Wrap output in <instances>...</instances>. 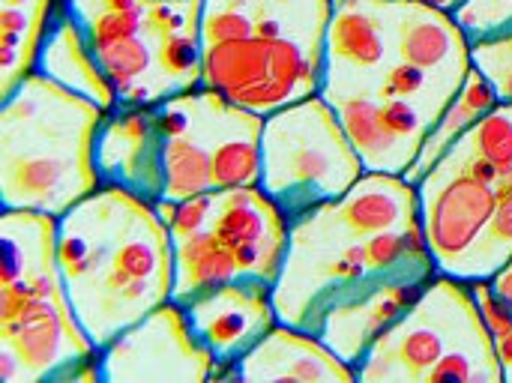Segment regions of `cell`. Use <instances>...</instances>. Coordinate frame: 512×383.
<instances>
[{
    "instance_id": "cell-10",
    "label": "cell",
    "mask_w": 512,
    "mask_h": 383,
    "mask_svg": "<svg viewBox=\"0 0 512 383\" xmlns=\"http://www.w3.org/2000/svg\"><path fill=\"white\" fill-rule=\"evenodd\" d=\"M171 234L207 228L234 258L240 279L276 285L285 255L291 219L261 186H240L198 195L189 201H156Z\"/></svg>"
},
{
    "instance_id": "cell-1",
    "label": "cell",
    "mask_w": 512,
    "mask_h": 383,
    "mask_svg": "<svg viewBox=\"0 0 512 383\" xmlns=\"http://www.w3.org/2000/svg\"><path fill=\"white\" fill-rule=\"evenodd\" d=\"M435 276L417 186L366 171L342 198L291 219L273 306L279 324L318 336L330 312L390 288H423Z\"/></svg>"
},
{
    "instance_id": "cell-14",
    "label": "cell",
    "mask_w": 512,
    "mask_h": 383,
    "mask_svg": "<svg viewBox=\"0 0 512 383\" xmlns=\"http://www.w3.org/2000/svg\"><path fill=\"white\" fill-rule=\"evenodd\" d=\"M186 315L201 345L222 366L225 378H234V366L279 324L273 288L252 279L228 282L192 300Z\"/></svg>"
},
{
    "instance_id": "cell-6",
    "label": "cell",
    "mask_w": 512,
    "mask_h": 383,
    "mask_svg": "<svg viewBox=\"0 0 512 383\" xmlns=\"http://www.w3.org/2000/svg\"><path fill=\"white\" fill-rule=\"evenodd\" d=\"M357 383H504V369L468 282L438 273L372 345Z\"/></svg>"
},
{
    "instance_id": "cell-17",
    "label": "cell",
    "mask_w": 512,
    "mask_h": 383,
    "mask_svg": "<svg viewBox=\"0 0 512 383\" xmlns=\"http://www.w3.org/2000/svg\"><path fill=\"white\" fill-rule=\"evenodd\" d=\"M423 288L402 285V288H390L366 300H357L345 309H336L324 318L318 336L324 339L330 351H336L348 366L357 369L372 351V345L411 309V303L423 294Z\"/></svg>"
},
{
    "instance_id": "cell-3",
    "label": "cell",
    "mask_w": 512,
    "mask_h": 383,
    "mask_svg": "<svg viewBox=\"0 0 512 383\" xmlns=\"http://www.w3.org/2000/svg\"><path fill=\"white\" fill-rule=\"evenodd\" d=\"M333 0H204V78L234 105L270 117L321 93Z\"/></svg>"
},
{
    "instance_id": "cell-18",
    "label": "cell",
    "mask_w": 512,
    "mask_h": 383,
    "mask_svg": "<svg viewBox=\"0 0 512 383\" xmlns=\"http://www.w3.org/2000/svg\"><path fill=\"white\" fill-rule=\"evenodd\" d=\"M60 0H0V102L36 72Z\"/></svg>"
},
{
    "instance_id": "cell-21",
    "label": "cell",
    "mask_w": 512,
    "mask_h": 383,
    "mask_svg": "<svg viewBox=\"0 0 512 383\" xmlns=\"http://www.w3.org/2000/svg\"><path fill=\"white\" fill-rule=\"evenodd\" d=\"M471 291L492 333V342L504 369V383H512V306L492 288V282H471Z\"/></svg>"
},
{
    "instance_id": "cell-22",
    "label": "cell",
    "mask_w": 512,
    "mask_h": 383,
    "mask_svg": "<svg viewBox=\"0 0 512 383\" xmlns=\"http://www.w3.org/2000/svg\"><path fill=\"white\" fill-rule=\"evenodd\" d=\"M471 63L489 78L498 99L512 105V36L471 42Z\"/></svg>"
},
{
    "instance_id": "cell-8",
    "label": "cell",
    "mask_w": 512,
    "mask_h": 383,
    "mask_svg": "<svg viewBox=\"0 0 512 383\" xmlns=\"http://www.w3.org/2000/svg\"><path fill=\"white\" fill-rule=\"evenodd\" d=\"M363 174L360 153L321 93L264 117L261 189L288 219L342 198Z\"/></svg>"
},
{
    "instance_id": "cell-15",
    "label": "cell",
    "mask_w": 512,
    "mask_h": 383,
    "mask_svg": "<svg viewBox=\"0 0 512 383\" xmlns=\"http://www.w3.org/2000/svg\"><path fill=\"white\" fill-rule=\"evenodd\" d=\"M234 381L249 383H357L348 366L321 336L276 324L237 366Z\"/></svg>"
},
{
    "instance_id": "cell-4",
    "label": "cell",
    "mask_w": 512,
    "mask_h": 383,
    "mask_svg": "<svg viewBox=\"0 0 512 383\" xmlns=\"http://www.w3.org/2000/svg\"><path fill=\"white\" fill-rule=\"evenodd\" d=\"M105 108L30 72L0 102V204L63 216L102 186L96 135Z\"/></svg>"
},
{
    "instance_id": "cell-13",
    "label": "cell",
    "mask_w": 512,
    "mask_h": 383,
    "mask_svg": "<svg viewBox=\"0 0 512 383\" xmlns=\"http://www.w3.org/2000/svg\"><path fill=\"white\" fill-rule=\"evenodd\" d=\"M96 168L102 183L138 198L159 201L165 192V132L156 105H117L96 135Z\"/></svg>"
},
{
    "instance_id": "cell-7",
    "label": "cell",
    "mask_w": 512,
    "mask_h": 383,
    "mask_svg": "<svg viewBox=\"0 0 512 383\" xmlns=\"http://www.w3.org/2000/svg\"><path fill=\"white\" fill-rule=\"evenodd\" d=\"M165 132V192L159 201H189L210 192L261 186L264 117L210 87H195L156 105Z\"/></svg>"
},
{
    "instance_id": "cell-9",
    "label": "cell",
    "mask_w": 512,
    "mask_h": 383,
    "mask_svg": "<svg viewBox=\"0 0 512 383\" xmlns=\"http://www.w3.org/2000/svg\"><path fill=\"white\" fill-rule=\"evenodd\" d=\"M102 383L99 348L75 318L63 282L0 300V383Z\"/></svg>"
},
{
    "instance_id": "cell-11",
    "label": "cell",
    "mask_w": 512,
    "mask_h": 383,
    "mask_svg": "<svg viewBox=\"0 0 512 383\" xmlns=\"http://www.w3.org/2000/svg\"><path fill=\"white\" fill-rule=\"evenodd\" d=\"M102 383L222 381L216 357L195 336L186 306L168 300L99 351Z\"/></svg>"
},
{
    "instance_id": "cell-19",
    "label": "cell",
    "mask_w": 512,
    "mask_h": 383,
    "mask_svg": "<svg viewBox=\"0 0 512 383\" xmlns=\"http://www.w3.org/2000/svg\"><path fill=\"white\" fill-rule=\"evenodd\" d=\"M498 105H501V99H498L495 87L489 84V78H486L477 66H471V72H468L462 90L456 93V99L447 105V111L441 114V120H438V123L432 126V132L426 135L423 150H420L417 162L408 168L405 180H411V183L417 186V183L444 159V153H447L471 126H477L489 111H495Z\"/></svg>"
},
{
    "instance_id": "cell-5",
    "label": "cell",
    "mask_w": 512,
    "mask_h": 383,
    "mask_svg": "<svg viewBox=\"0 0 512 383\" xmlns=\"http://www.w3.org/2000/svg\"><path fill=\"white\" fill-rule=\"evenodd\" d=\"M117 105H162L201 87L204 0H63Z\"/></svg>"
},
{
    "instance_id": "cell-2",
    "label": "cell",
    "mask_w": 512,
    "mask_h": 383,
    "mask_svg": "<svg viewBox=\"0 0 512 383\" xmlns=\"http://www.w3.org/2000/svg\"><path fill=\"white\" fill-rule=\"evenodd\" d=\"M57 267L75 318L102 351L174 297V243L156 204L102 183L57 216Z\"/></svg>"
},
{
    "instance_id": "cell-16",
    "label": "cell",
    "mask_w": 512,
    "mask_h": 383,
    "mask_svg": "<svg viewBox=\"0 0 512 383\" xmlns=\"http://www.w3.org/2000/svg\"><path fill=\"white\" fill-rule=\"evenodd\" d=\"M36 72L57 81L66 90H75V93L93 99L105 111L117 108V93H114L108 75L102 72L96 54L90 51V42H87L81 24L75 21V15L66 9L63 0L57 6V15H54L48 36L42 42Z\"/></svg>"
},
{
    "instance_id": "cell-20",
    "label": "cell",
    "mask_w": 512,
    "mask_h": 383,
    "mask_svg": "<svg viewBox=\"0 0 512 383\" xmlns=\"http://www.w3.org/2000/svg\"><path fill=\"white\" fill-rule=\"evenodd\" d=\"M453 18L468 42L512 36V0H462Z\"/></svg>"
},
{
    "instance_id": "cell-23",
    "label": "cell",
    "mask_w": 512,
    "mask_h": 383,
    "mask_svg": "<svg viewBox=\"0 0 512 383\" xmlns=\"http://www.w3.org/2000/svg\"><path fill=\"white\" fill-rule=\"evenodd\" d=\"M492 288H495V291H498V294H501V297H504V300L512 306V261L504 267V270H501V273H498V276H495V279H492Z\"/></svg>"
},
{
    "instance_id": "cell-12",
    "label": "cell",
    "mask_w": 512,
    "mask_h": 383,
    "mask_svg": "<svg viewBox=\"0 0 512 383\" xmlns=\"http://www.w3.org/2000/svg\"><path fill=\"white\" fill-rule=\"evenodd\" d=\"M420 222L438 273L456 276L465 255L480 243L501 204V186L474 174L456 156H444L420 183Z\"/></svg>"
}]
</instances>
